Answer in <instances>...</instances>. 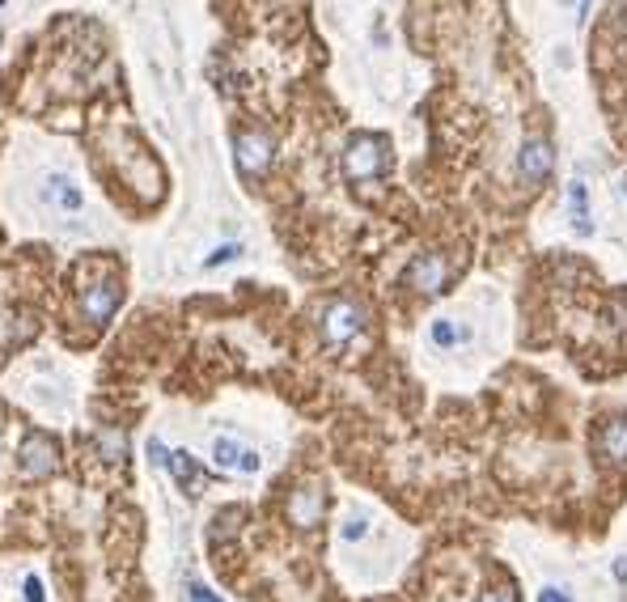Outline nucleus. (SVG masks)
Returning <instances> with one entry per match:
<instances>
[{"label":"nucleus","instance_id":"nucleus-21","mask_svg":"<svg viewBox=\"0 0 627 602\" xmlns=\"http://www.w3.org/2000/svg\"><path fill=\"white\" fill-rule=\"evenodd\" d=\"M539 602H568V594H560V590H543Z\"/></svg>","mask_w":627,"mask_h":602},{"label":"nucleus","instance_id":"nucleus-17","mask_svg":"<svg viewBox=\"0 0 627 602\" xmlns=\"http://www.w3.org/2000/svg\"><path fill=\"white\" fill-rule=\"evenodd\" d=\"M479 602H517V590L509 586V581H496V586L483 590V598H479Z\"/></svg>","mask_w":627,"mask_h":602},{"label":"nucleus","instance_id":"nucleus-7","mask_svg":"<svg viewBox=\"0 0 627 602\" xmlns=\"http://www.w3.org/2000/svg\"><path fill=\"white\" fill-rule=\"evenodd\" d=\"M39 204L47 212H56V217H77V212L85 208V196H81V187L77 179H68V174H43V183H39Z\"/></svg>","mask_w":627,"mask_h":602},{"label":"nucleus","instance_id":"nucleus-18","mask_svg":"<svg viewBox=\"0 0 627 602\" xmlns=\"http://www.w3.org/2000/svg\"><path fill=\"white\" fill-rule=\"evenodd\" d=\"M238 255H242V246H238V242H225V246H217V255H208V259H204V268H221V263L238 259Z\"/></svg>","mask_w":627,"mask_h":602},{"label":"nucleus","instance_id":"nucleus-3","mask_svg":"<svg viewBox=\"0 0 627 602\" xmlns=\"http://www.w3.org/2000/svg\"><path fill=\"white\" fill-rule=\"evenodd\" d=\"M234 162L242 170V179H263L267 166L276 162V140L263 128H246L234 136Z\"/></svg>","mask_w":627,"mask_h":602},{"label":"nucleus","instance_id":"nucleus-1","mask_svg":"<svg viewBox=\"0 0 627 602\" xmlns=\"http://www.w3.org/2000/svg\"><path fill=\"white\" fill-rule=\"evenodd\" d=\"M369 327V318H365V306L361 301H352V297H335L322 306L318 314V331H322V340H327L331 348H348L356 344L365 335Z\"/></svg>","mask_w":627,"mask_h":602},{"label":"nucleus","instance_id":"nucleus-6","mask_svg":"<svg viewBox=\"0 0 627 602\" xmlns=\"http://www.w3.org/2000/svg\"><path fill=\"white\" fill-rule=\"evenodd\" d=\"M119 301H123V285L115 276L89 280V285L81 289V297H77V314L85 318V323H106V318L119 310Z\"/></svg>","mask_w":627,"mask_h":602},{"label":"nucleus","instance_id":"nucleus-20","mask_svg":"<svg viewBox=\"0 0 627 602\" xmlns=\"http://www.w3.org/2000/svg\"><path fill=\"white\" fill-rule=\"evenodd\" d=\"M187 602H221V598L212 594L208 586H200V581H191V586H187Z\"/></svg>","mask_w":627,"mask_h":602},{"label":"nucleus","instance_id":"nucleus-8","mask_svg":"<svg viewBox=\"0 0 627 602\" xmlns=\"http://www.w3.org/2000/svg\"><path fill=\"white\" fill-rule=\"evenodd\" d=\"M289 522L293 526H301V530H310V526H318L322 522V513H327V492H322L318 484H301V488H293L289 492Z\"/></svg>","mask_w":627,"mask_h":602},{"label":"nucleus","instance_id":"nucleus-15","mask_svg":"<svg viewBox=\"0 0 627 602\" xmlns=\"http://www.w3.org/2000/svg\"><path fill=\"white\" fill-rule=\"evenodd\" d=\"M369 535V518H361V513H352V518L339 526V539L344 543H356V539H365Z\"/></svg>","mask_w":627,"mask_h":602},{"label":"nucleus","instance_id":"nucleus-5","mask_svg":"<svg viewBox=\"0 0 627 602\" xmlns=\"http://www.w3.org/2000/svg\"><path fill=\"white\" fill-rule=\"evenodd\" d=\"M17 467H22L26 480H47V475L60 471V446L47 433H30L17 450Z\"/></svg>","mask_w":627,"mask_h":602},{"label":"nucleus","instance_id":"nucleus-4","mask_svg":"<svg viewBox=\"0 0 627 602\" xmlns=\"http://www.w3.org/2000/svg\"><path fill=\"white\" fill-rule=\"evenodd\" d=\"M403 285L411 293H420V297H437L445 293V285H450V259L445 255H416L411 259V268L403 272Z\"/></svg>","mask_w":627,"mask_h":602},{"label":"nucleus","instance_id":"nucleus-11","mask_svg":"<svg viewBox=\"0 0 627 602\" xmlns=\"http://www.w3.org/2000/svg\"><path fill=\"white\" fill-rule=\"evenodd\" d=\"M166 471L178 480V488L183 492H191V497H200V492L208 488V475H204V467L195 463V458L187 454V450H170V458H166Z\"/></svg>","mask_w":627,"mask_h":602},{"label":"nucleus","instance_id":"nucleus-16","mask_svg":"<svg viewBox=\"0 0 627 602\" xmlns=\"http://www.w3.org/2000/svg\"><path fill=\"white\" fill-rule=\"evenodd\" d=\"M458 327L454 323H445V318H437V323H433V344H441V348H450V344H458Z\"/></svg>","mask_w":627,"mask_h":602},{"label":"nucleus","instance_id":"nucleus-12","mask_svg":"<svg viewBox=\"0 0 627 602\" xmlns=\"http://www.w3.org/2000/svg\"><path fill=\"white\" fill-rule=\"evenodd\" d=\"M598 454L611 467H627V416L606 420L602 429H598Z\"/></svg>","mask_w":627,"mask_h":602},{"label":"nucleus","instance_id":"nucleus-19","mask_svg":"<svg viewBox=\"0 0 627 602\" xmlns=\"http://www.w3.org/2000/svg\"><path fill=\"white\" fill-rule=\"evenodd\" d=\"M22 598H26V602H47V590H43V581L34 577V573H26V577H22Z\"/></svg>","mask_w":627,"mask_h":602},{"label":"nucleus","instance_id":"nucleus-13","mask_svg":"<svg viewBox=\"0 0 627 602\" xmlns=\"http://www.w3.org/2000/svg\"><path fill=\"white\" fill-rule=\"evenodd\" d=\"M98 454L106 463H123V454H128V437L119 429H98Z\"/></svg>","mask_w":627,"mask_h":602},{"label":"nucleus","instance_id":"nucleus-14","mask_svg":"<svg viewBox=\"0 0 627 602\" xmlns=\"http://www.w3.org/2000/svg\"><path fill=\"white\" fill-rule=\"evenodd\" d=\"M568 200H572V217H577V229L581 234H589V208H585V187L572 183L568 187Z\"/></svg>","mask_w":627,"mask_h":602},{"label":"nucleus","instance_id":"nucleus-2","mask_svg":"<svg viewBox=\"0 0 627 602\" xmlns=\"http://www.w3.org/2000/svg\"><path fill=\"white\" fill-rule=\"evenodd\" d=\"M390 166V145H386V136H373V132H356L348 140V149H344V174L352 183H369V179H378V174H386Z\"/></svg>","mask_w":627,"mask_h":602},{"label":"nucleus","instance_id":"nucleus-9","mask_svg":"<svg viewBox=\"0 0 627 602\" xmlns=\"http://www.w3.org/2000/svg\"><path fill=\"white\" fill-rule=\"evenodd\" d=\"M212 463H217L221 471H238V475H255L263 458L246 446V441L238 437H217L212 441Z\"/></svg>","mask_w":627,"mask_h":602},{"label":"nucleus","instance_id":"nucleus-10","mask_svg":"<svg viewBox=\"0 0 627 602\" xmlns=\"http://www.w3.org/2000/svg\"><path fill=\"white\" fill-rule=\"evenodd\" d=\"M555 166V153L543 136H526V145L522 153H517V170H522V179L526 183H547V174Z\"/></svg>","mask_w":627,"mask_h":602}]
</instances>
